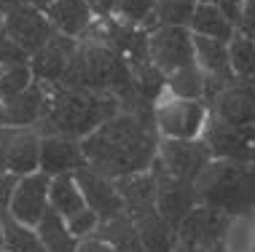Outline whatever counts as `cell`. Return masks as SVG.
<instances>
[{"label":"cell","mask_w":255,"mask_h":252,"mask_svg":"<svg viewBox=\"0 0 255 252\" xmlns=\"http://www.w3.org/2000/svg\"><path fill=\"white\" fill-rule=\"evenodd\" d=\"M78 252H116V250L110 247L108 242L97 239V236H89V239H81V244H78Z\"/></svg>","instance_id":"cell-36"},{"label":"cell","mask_w":255,"mask_h":252,"mask_svg":"<svg viewBox=\"0 0 255 252\" xmlns=\"http://www.w3.org/2000/svg\"><path fill=\"white\" fill-rule=\"evenodd\" d=\"M3 250L8 252H46L38 228L19 223L11 212L3 217Z\"/></svg>","instance_id":"cell-25"},{"label":"cell","mask_w":255,"mask_h":252,"mask_svg":"<svg viewBox=\"0 0 255 252\" xmlns=\"http://www.w3.org/2000/svg\"><path fill=\"white\" fill-rule=\"evenodd\" d=\"M86 3L92 5V11L97 13V16H113L119 0H86Z\"/></svg>","instance_id":"cell-37"},{"label":"cell","mask_w":255,"mask_h":252,"mask_svg":"<svg viewBox=\"0 0 255 252\" xmlns=\"http://www.w3.org/2000/svg\"><path fill=\"white\" fill-rule=\"evenodd\" d=\"M156 161L167 169L169 174L196 182L204 169L210 167L212 151L202 137L199 140H161L158 142Z\"/></svg>","instance_id":"cell-8"},{"label":"cell","mask_w":255,"mask_h":252,"mask_svg":"<svg viewBox=\"0 0 255 252\" xmlns=\"http://www.w3.org/2000/svg\"><path fill=\"white\" fill-rule=\"evenodd\" d=\"M0 126H8V124H5V105H3V99H0Z\"/></svg>","instance_id":"cell-39"},{"label":"cell","mask_w":255,"mask_h":252,"mask_svg":"<svg viewBox=\"0 0 255 252\" xmlns=\"http://www.w3.org/2000/svg\"><path fill=\"white\" fill-rule=\"evenodd\" d=\"M202 140L210 145L212 159H229L255 164V126H229L210 118Z\"/></svg>","instance_id":"cell-10"},{"label":"cell","mask_w":255,"mask_h":252,"mask_svg":"<svg viewBox=\"0 0 255 252\" xmlns=\"http://www.w3.org/2000/svg\"><path fill=\"white\" fill-rule=\"evenodd\" d=\"M16 134H19V126H0V172H5V167H8V156Z\"/></svg>","instance_id":"cell-34"},{"label":"cell","mask_w":255,"mask_h":252,"mask_svg":"<svg viewBox=\"0 0 255 252\" xmlns=\"http://www.w3.org/2000/svg\"><path fill=\"white\" fill-rule=\"evenodd\" d=\"M134 226L140 231V239L145 252H175L177 247V231L161 217V212H148L134 217Z\"/></svg>","instance_id":"cell-21"},{"label":"cell","mask_w":255,"mask_h":252,"mask_svg":"<svg viewBox=\"0 0 255 252\" xmlns=\"http://www.w3.org/2000/svg\"><path fill=\"white\" fill-rule=\"evenodd\" d=\"M86 167V156L81 140L70 137H40V172L49 177L75 174Z\"/></svg>","instance_id":"cell-15"},{"label":"cell","mask_w":255,"mask_h":252,"mask_svg":"<svg viewBox=\"0 0 255 252\" xmlns=\"http://www.w3.org/2000/svg\"><path fill=\"white\" fill-rule=\"evenodd\" d=\"M210 118L229 126H255V86L231 84L210 102Z\"/></svg>","instance_id":"cell-13"},{"label":"cell","mask_w":255,"mask_h":252,"mask_svg":"<svg viewBox=\"0 0 255 252\" xmlns=\"http://www.w3.org/2000/svg\"><path fill=\"white\" fill-rule=\"evenodd\" d=\"M239 32L245 38L255 40V0H247L245 11H242V24H239Z\"/></svg>","instance_id":"cell-35"},{"label":"cell","mask_w":255,"mask_h":252,"mask_svg":"<svg viewBox=\"0 0 255 252\" xmlns=\"http://www.w3.org/2000/svg\"><path fill=\"white\" fill-rule=\"evenodd\" d=\"M94 236L102 242H108L116 252H145L142 239H140V231H137L134 220L127 212L110 217V220H102Z\"/></svg>","instance_id":"cell-20"},{"label":"cell","mask_w":255,"mask_h":252,"mask_svg":"<svg viewBox=\"0 0 255 252\" xmlns=\"http://www.w3.org/2000/svg\"><path fill=\"white\" fill-rule=\"evenodd\" d=\"M215 8H220L226 13V19L237 27V32H239V24H242V11H245V3L247 0H210Z\"/></svg>","instance_id":"cell-33"},{"label":"cell","mask_w":255,"mask_h":252,"mask_svg":"<svg viewBox=\"0 0 255 252\" xmlns=\"http://www.w3.org/2000/svg\"><path fill=\"white\" fill-rule=\"evenodd\" d=\"M153 121L161 140H199L210 121V107L204 99H180L164 91L153 107Z\"/></svg>","instance_id":"cell-4"},{"label":"cell","mask_w":255,"mask_h":252,"mask_svg":"<svg viewBox=\"0 0 255 252\" xmlns=\"http://www.w3.org/2000/svg\"><path fill=\"white\" fill-rule=\"evenodd\" d=\"M156 3L158 0H119L113 16L119 22L142 27V30L150 32L156 27Z\"/></svg>","instance_id":"cell-28"},{"label":"cell","mask_w":255,"mask_h":252,"mask_svg":"<svg viewBox=\"0 0 255 252\" xmlns=\"http://www.w3.org/2000/svg\"><path fill=\"white\" fill-rule=\"evenodd\" d=\"M199 3L202 0H158L156 3V27L158 24L188 27Z\"/></svg>","instance_id":"cell-29"},{"label":"cell","mask_w":255,"mask_h":252,"mask_svg":"<svg viewBox=\"0 0 255 252\" xmlns=\"http://www.w3.org/2000/svg\"><path fill=\"white\" fill-rule=\"evenodd\" d=\"M167 91L180 99H204V70L199 62H191L167 76Z\"/></svg>","instance_id":"cell-26"},{"label":"cell","mask_w":255,"mask_h":252,"mask_svg":"<svg viewBox=\"0 0 255 252\" xmlns=\"http://www.w3.org/2000/svg\"><path fill=\"white\" fill-rule=\"evenodd\" d=\"M46 16H49V22L54 24L57 32L81 40L89 32V27L94 24L97 13L92 11V5L86 0H54L46 8Z\"/></svg>","instance_id":"cell-16"},{"label":"cell","mask_w":255,"mask_h":252,"mask_svg":"<svg viewBox=\"0 0 255 252\" xmlns=\"http://www.w3.org/2000/svg\"><path fill=\"white\" fill-rule=\"evenodd\" d=\"M38 236L40 242H43L46 252H78V244L81 239L70 231V226H67V220L62 217L57 209H46V215L40 217L38 223Z\"/></svg>","instance_id":"cell-22"},{"label":"cell","mask_w":255,"mask_h":252,"mask_svg":"<svg viewBox=\"0 0 255 252\" xmlns=\"http://www.w3.org/2000/svg\"><path fill=\"white\" fill-rule=\"evenodd\" d=\"M75 180H78V185H81V193H84V199H86V207L100 215V223L124 212V199L119 193L116 180L94 172L92 167H81L78 172H75Z\"/></svg>","instance_id":"cell-14"},{"label":"cell","mask_w":255,"mask_h":252,"mask_svg":"<svg viewBox=\"0 0 255 252\" xmlns=\"http://www.w3.org/2000/svg\"><path fill=\"white\" fill-rule=\"evenodd\" d=\"M3 70H5V67H3V65H0V76H3Z\"/></svg>","instance_id":"cell-43"},{"label":"cell","mask_w":255,"mask_h":252,"mask_svg":"<svg viewBox=\"0 0 255 252\" xmlns=\"http://www.w3.org/2000/svg\"><path fill=\"white\" fill-rule=\"evenodd\" d=\"M5 35H8L13 43H19L32 57L38 49H43V46L57 35V30H54V24L49 22L46 11L35 8V5L19 3V5H13V8L5 11Z\"/></svg>","instance_id":"cell-9"},{"label":"cell","mask_w":255,"mask_h":252,"mask_svg":"<svg viewBox=\"0 0 255 252\" xmlns=\"http://www.w3.org/2000/svg\"><path fill=\"white\" fill-rule=\"evenodd\" d=\"M188 30L194 32V35L218 38V40H226V43H231V38L237 35V27H234L229 19H226V13L220 8H215L210 0H202V3L196 5Z\"/></svg>","instance_id":"cell-23"},{"label":"cell","mask_w":255,"mask_h":252,"mask_svg":"<svg viewBox=\"0 0 255 252\" xmlns=\"http://www.w3.org/2000/svg\"><path fill=\"white\" fill-rule=\"evenodd\" d=\"M148 57L164 76H172L180 67L196 62L194 32L188 27L158 24L148 32Z\"/></svg>","instance_id":"cell-5"},{"label":"cell","mask_w":255,"mask_h":252,"mask_svg":"<svg viewBox=\"0 0 255 252\" xmlns=\"http://www.w3.org/2000/svg\"><path fill=\"white\" fill-rule=\"evenodd\" d=\"M234 223L237 220L229 217L226 212H220V209L199 204V207H194L183 217L180 226H177V242L210 252L212 247H218V244H223L226 239H229Z\"/></svg>","instance_id":"cell-6"},{"label":"cell","mask_w":255,"mask_h":252,"mask_svg":"<svg viewBox=\"0 0 255 252\" xmlns=\"http://www.w3.org/2000/svg\"><path fill=\"white\" fill-rule=\"evenodd\" d=\"M5 172L16 174V177L40 172V134L32 126H19V134L13 140Z\"/></svg>","instance_id":"cell-19"},{"label":"cell","mask_w":255,"mask_h":252,"mask_svg":"<svg viewBox=\"0 0 255 252\" xmlns=\"http://www.w3.org/2000/svg\"><path fill=\"white\" fill-rule=\"evenodd\" d=\"M67 226H70V231L78 236V239H89V236H94V234H97V228H100V215L92 212V209L86 207L84 212H78L75 217H70Z\"/></svg>","instance_id":"cell-31"},{"label":"cell","mask_w":255,"mask_h":252,"mask_svg":"<svg viewBox=\"0 0 255 252\" xmlns=\"http://www.w3.org/2000/svg\"><path fill=\"white\" fill-rule=\"evenodd\" d=\"M24 62H30V54H27L19 43H13L3 30L0 32V65L11 67V65H24Z\"/></svg>","instance_id":"cell-32"},{"label":"cell","mask_w":255,"mask_h":252,"mask_svg":"<svg viewBox=\"0 0 255 252\" xmlns=\"http://www.w3.org/2000/svg\"><path fill=\"white\" fill-rule=\"evenodd\" d=\"M0 252H8V250H0Z\"/></svg>","instance_id":"cell-44"},{"label":"cell","mask_w":255,"mask_h":252,"mask_svg":"<svg viewBox=\"0 0 255 252\" xmlns=\"http://www.w3.org/2000/svg\"><path fill=\"white\" fill-rule=\"evenodd\" d=\"M158 142L161 137L153 121L121 110L81 140V148L86 167L110 180H119L127 174L148 172L158 156Z\"/></svg>","instance_id":"cell-1"},{"label":"cell","mask_w":255,"mask_h":252,"mask_svg":"<svg viewBox=\"0 0 255 252\" xmlns=\"http://www.w3.org/2000/svg\"><path fill=\"white\" fill-rule=\"evenodd\" d=\"M150 172H153V177H156V207H158V212H161L164 220L177 231V226L183 223V217L194 207L202 204L199 201L196 182L169 174L158 161H153Z\"/></svg>","instance_id":"cell-7"},{"label":"cell","mask_w":255,"mask_h":252,"mask_svg":"<svg viewBox=\"0 0 255 252\" xmlns=\"http://www.w3.org/2000/svg\"><path fill=\"white\" fill-rule=\"evenodd\" d=\"M49 188H51V177L43 172H32L27 177H19L13 199H11V215L19 223H27V226L35 228L40 223V217L46 215V209L51 207Z\"/></svg>","instance_id":"cell-11"},{"label":"cell","mask_w":255,"mask_h":252,"mask_svg":"<svg viewBox=\"0 0 255 252\" xmlns=\"http://www.w3.org/2000/svg\"><path fill=\"white\" fill-rule=\"evenodd\" d=\"M229 54H231V70L237 81L255 86V40L237 32L229 43Z\"/></svg>","instance_id":"cell-27"},{"label":"cell","mask_w":255,"mask_h":252,"mask_svg":"<svg viewBox=\"0 0 255 252\" xmlns=\"http://www.w3.org/2000/svg\"><path fill=\"white\" fill-rule=\"evenodd\" d=\"M175 252H204V250H196V247H191V244H183V242H177Z\"/></svg>","instance_id":"cell-38"},{"label":"cell","mask_w":255,"mask_h":252,"mask_svg":"<svg viewBox=\"0 0 255 252\" xmlns=\"http://www.w3.org/2000/svg\"><path fill=\"white\" fill-rule=\"evenodd\" d=\"M49 204L51 209L70 220L78 212L86 209V199L81 193V185L75 180V174H59V177H51V188H49Z\"/></svg>","instance_id":"cell-24"},{"label":"cell","mask_w":255,"mask_h":252,"mask_svg":"<svg viewBox=\"0 0 255 252\" xmlns=\"http://www.w3.org/2000/svg\"><path fill=\"white\" fill-rule=\"evenodd\" d=\"M121 113V99L108 91L94 88H70V86H49V99L40 121L32 129L40 137H70L84 140Z\"/></svg>","instance_id":"cell-2"},{"label":"cell","mask_w":255,"mask_h":252,"mask_svg":"<svg viewBox=\"0 0 255 252\" xmlns=\"http://www.w3.org/2000/svg\"><path fill=\"white\" fill-rule=\"evenodd\" d=\"M46 99H49V86L40 84V81H32L16 97L3 99L5 124L8 126H35L46 110Z\"/></svg>","instance_id":"cell-18"},{"label":"cell","mask_w":255,"mask_h":252,"mask_svg":"<svg viewBox=\"0 0 255 252\" xmlns=\"http://www.w3.org/2000/svg\"><path fill=\"white\" fill-rule=\"evenodd\" d=\"M32 81H35V76H32L30 62L5 67L3 76H0V99H11V97H16V94H19V91H24V88L30 86Z\"/></svg>","instance_id":"cell-30"},{"label":"cell","mask_w":255,"mask_h":252,"mask_svg":"<svg viewBox=\"0 0 255 252\" xmlns=\"http://www.w3.org/2000/svg\"><path fill=\"white\" fill-rule=\"evenodd\" d=\"M210 252H231V250H229V244L223 242V244H218V247H212Z\"/></svg>","instance_id":"cell-40"},{"label":"cell","mask_w":255,"mask_h":252,"mask_svg":"<svg viewBox=\"0 0 255 252\" xmlns=\"http://www.w3.org/2000/svg\"><path fill=\"white\" fill-rule=\"evenodd\" d=\"M3 30H5V13L0 11V32H3Z\"/></svg>","instance_id":"cell-41"},{"label":"cell","mask_w":255,"mask_h":252,"mask_svg":"<svg viewBox=\"0 0 255 252\" xmlns=\"http://www.w3.org/2000/svg\"><path fill=\"white\" fill-rule=\"evenodd\" d=\"M250 244H253V252H255V223H253V234H250Z\"/></svg>","instance_id":"cell-42"},{"label":"cell","mask_w":255,"mask_h":252,"mask_svg":"<svg viewBox=\"0 0 255 252\" xmlns=\"http://www.w3.org/2000/svg\"><path fill=\"white\" fill-rule=\"evenodd\" d=\"M199 201L220 209L234 220L253 217L255 212V164L229 159H212L196 180Z\"/></svg>","instance_id":"cell-3"},{"label":"cell","mask_w":255,"mask_h":252,"mask_svg":"<svg viewBox=\"0 0 255 252\" xmlns=\"http://www.w3.org/2000/svg\"><path fill=\"white\" fill-rule=\"evenodd\" d=\"M75 51H78V40L57 32L43 49H38L30 57V67H32L35 81H40V84H46V86H57L59 81L65 78Z\"/></svg>","instance_id":"cell-12"},{"label":"cell","mask_w":255,"mask_h":252,"mask_svg":"<svg viewBox=\"0 0 255 252\" xmlns=\"http://www.w3.org/2000/svg\"><path fill=\"white\" fill-rule=\"evenodd\" d=\"M119 193L124 199V212L129 217H140L148 212H156V177L153 172H137V174H127L116 180Z\"/></svg>","instance_id":"cell-17"}]
</instances>
